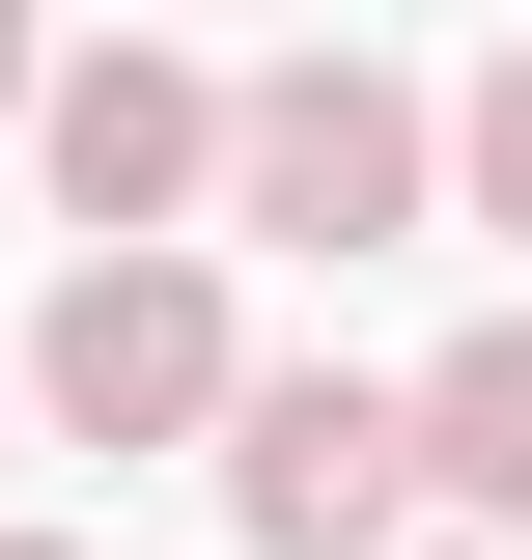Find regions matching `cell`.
Wrapping results in <instances>:
<instances>
[{
    "instance_id": "1",
    "label": "cell",
    "mask_w": 532,
    "mask_h": 560,
    "mask_svg": "<svg viewBox=\"0 0 532 560\" xmlns=\"http://www.w3.org/2000/svg\"><path fill=\"white\" fill-rule=\"evenodd\" d=\"M224 224H253V253H393V224H449V113H420L393 57H253Z\"/></svg>"
},
{
    "instance_id": "2",
    "label": "cell",
    "mask_w": 532,
    "mask_h": 560,
    "mask_svg": "<svg viewBox=\"0 0 532 560\" xmlns=\"http://www.w3.org/2000/svg\"><path fill=\"white\" fill-rule=\"evenodd\" d=\"M28 393H57L84 448H224V420H253L224 253H57V308H28Z\"/></svg>"
},
{
    "instance_id": "3",
    "label": "cell",
    "mask_w": 532,
    "mask_h": 560,
    "mask_svg": "<svg viewBox=\"0 0 532 560\" xmlns=\"http://www.w3.org/2000/svg\"><path fill=\"white\" fill-rule=\"evenodd\" d=\"M224 533H253V560H420V393L253 364V420H224Z\"/></svg>"
},
{
    "instance_id": "4",
    "label": "cell",
    "mask_w": 532,
    "mask_h": 560,
    "mask_svg": "<svg viewBox=\"0 0 532 560\" xmlns=\"http://www.w3.org/2000/svg\"><path fill=\"white\" fill-rule=\"evenodd\" d=\"M224 140H253V84H197V57H57V113H28V168H57V224L84 253H197V197H224Z\"/></svg>"
},
{
    "instance_id": "5",
    "label": "cell",
    "mask_w": 532,
    "mask_h": 560,
    "mask_svg": "<svg viewBox=\"0 0 532 560\" xmlns=\"http://www.w3.org/2000/svg\"><path fill=\"white\" fill-rule=\"evenodd\" d=\"M420 504H476V533H532V308L420 364Z\"/></svg>"
},
{
    "instance_id": "6",
    "label": "cell",
    "mask_w": 532,
    "mask_h": 560,
    "mask_svg": "<svg viewBox=\"0 0 532 560\" xmlns=\"http://www.w3.org/2000/svg\"><path fill=\"white\" fill-rule=\"evenodd\" d=\"M449 224H505V253H532V57L449 84Z\"/></svg>"
},
{
    "instance_id": "7",
    "label": "cell",
    "mask_w": 532,
    "mask_h": 560,
    "mask_svg": "<svg viewBox=\"0 0 532 560\" xmlns=\"http://www.w3.org/2000/svg\"><path fill=\"white\" fill-rule=\"evenodd\" d=\"M0 113H57V57H28V28H0Z\"/></svg>"
},
{
    "instance_id": "8",
    "label": "cell",
    "mask_w": 532,
    "mask_h": 560,
    "mask_svg": "<svg viewBox=\"0 0 532 560\" xmlns=\"http://www.w3.org/2000/svg\"><path fill=\"white\" fill-rule=\"evenodd\" d=\"M0 560H84V533H0Z\"/></svg>"
},
{
    "instance_id": "9",
    "label": "cell",
    "mask_w": 532,
    "mask_h": 560,
    "mask_svg": "<svg viewBox=\"0 0 532 560\" xmlns=\"http://www.w3.org/2000/svg\"><path fill=\"white\" fill-rule=\"evenodd\" d=\"M420 560H505V533H420Z\"/></svg>"
}]
</instances>
